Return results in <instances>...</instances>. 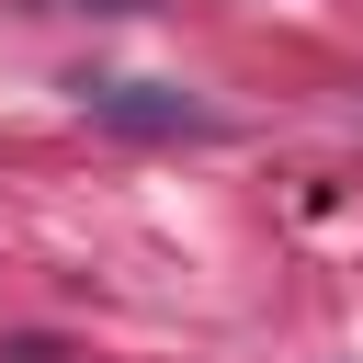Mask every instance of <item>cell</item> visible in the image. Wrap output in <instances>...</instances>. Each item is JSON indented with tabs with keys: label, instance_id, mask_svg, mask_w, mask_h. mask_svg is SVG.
Returning a JSON list of instances; mask_svg holds the SVG:
<instances>
[{
	"label": "cell",
	"instance_id": "1",
	"mask_svg": "<svg viewBox=\"0 0 363 363\" xmlns=\"http://www.w3.org/2000/svg\"><path fill=\"white\" fill-rule=\"evenodd\" d=\"M79 113L113 125V136H147V147H216L227 113L193 102V91H159V79H79Z\"/></svg>",
	"mask_w": 363,
	"mask_h": 363
},
{
	"label": "cell",
	"instance_id": "2",
	"mask_svg": "<svg viewBox=\"0 0 363 363\" xmlns=\"http://www.w3.org/2000/svg\"><path fill=\"white\" fill-rule=\"evenodd\" d=\"M57 11H147V0H57Z\"/></svg>",
	"mask_w": 363,
	"mask_h": 363
}]
</instances>
